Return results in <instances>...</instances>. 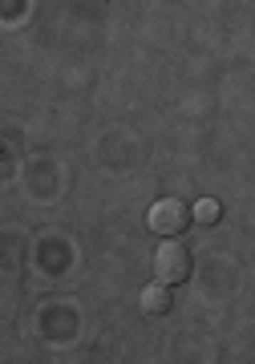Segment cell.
Wrapping results in <instances>:
<instances>
[{"mask_svg":"<svg viewBox=\"0 0 255 364\" xmlns=\"http://www.w3.org/2000/svg\"><path fill=\"white\" fill-rule=\"evenodd\" d=\"M187 223H191V210H187V203H179V198H158V203L146 210V227H150L154 235H166V239L182 235Z\"/></svg>","mask_w":255,"mask_h":364,"instance_id":"cell-1","label":"cell"},{"mask_svg":"<svg viewBox=\"0 0 255 364\" xmlns=\"http://www.w3.org/2000/svg\"><path fill=\"white\" fill-rule=\"evenodd\" d=\"M154 272H158L162 284H182L191 275V251L182 243H175V239H166L158 247V255H154Z\"/></svg>","mask_w":255,"mask_h":364,"instance_id":"cell-2","label":"cell"},{"mask_svg":"<svg viewBox=\"0 0 255 364\" xmlns=\"http://www.w3.org/2000/svg\"><path fill=\"white\" fill-rule=\"evenodd\" d=\"M138 308L146 316H162L166 308H170V291H166V284H146L138 291Z\"/></svg>","mask_w":255,"mask_h":364,"instance_id":"cell-3","label":"cell"},{"mask_svg":"<svg viewBox=\"0 0 255 364\" xmlns=\"http://www.w3.org/2000/svg\"><path fill=\"white\" fill-rule=\"evenodd\" d=\"M194 219H199V223H215V219H219V203H211V198H203V203L194 207Z\"/></svg>","mask_w":255,"mask_h":364,"instance_id":"cell-4","label":"cell"}]
</instances>
